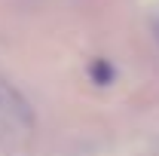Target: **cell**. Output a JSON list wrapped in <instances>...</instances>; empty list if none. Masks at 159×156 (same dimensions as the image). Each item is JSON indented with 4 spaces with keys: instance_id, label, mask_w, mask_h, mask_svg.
I'll return each instance as SVG.
<instances>
[{
    "instance_id": "6da1fadb",
    "label": "cell",
    "mask_w": 159,
    "mask_h": 156,
    "mask_svg": "<svg viewBox=\"0 0 159 156\" xmlns=\"http://www.w3.org/2000/svg\"><path fill=\"white\" fill-rule=\"evenodd\" d=\"M0 119H6V122H28V119H31L28 104H25L21 95L16 89H9L6 83H0Z\"/></svg>"
}]
</instances>
